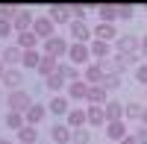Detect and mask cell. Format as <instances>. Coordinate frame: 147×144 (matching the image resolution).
<instances>
[{
    "label": "cell",
    "instance_id": "8992f818",
    "mask_svg": "<svg viewBox=\"0 0 147 144\" xmlns=\"http://www.w3.org/2000/svg\"><path fill=\"white\" fill-rule=\"evenodd\" d=\"M68 41L62 38V35H53V38H47L44 41V56H53V59H59V56H68Z\"/></svg>",
    "mask_w": 147,
    "mask_h": 144
},
{
    "label": "cell",
    "instance_id": "3957f363",
    "mask_svg": "<svg viewBox=\"0 0 147 144\" xmlns=\"http://www.w3.org/2000/svg\"><path fill=\"white\" fill-rule=\"evenodd\" d=\"M115 53H124V56L141 53V38H138V35H132V32H121L118 41H115Z\"/></svg>",
    "mask_w": 147,
    "mask_h": 144
},
{
    "label": "cell",
    "instance_id": "bcb514c9",
    "mask_svg": "<svg viewBox=\"0 0 147 144\" xmlns=\"http://www.w3.org/2000/svg\"><path fill=\"white\" fill-rule=\"evenodd\" d=\"M0 53H3V50H0Z\"/></svg>",
    "mask_w": 147,
    "mask_h": 144
},
{
    "label": "cell",
    "instance_id": "83f0119b",
    "mask_svg": "<svg viewBox=\"0 0 147 144\" xmlns=\"http://www.w3.org/2000/svg\"><path fill=\"white\" fill-rule=\"evenodd\" d=\"M18 141L21 144H38V127H24V129H18Z\"/></svg>",
    "mask_w": 147,
    "mask_h": 144
},
{
    "label": "cell",
    "instance_id": "d6a6232c",
    "mask_svg": "<svg viewBox=\"0 0 147 144\" xmlns=\"http://www.w3.org/2000/svg\"><path fill=\"white\" fill-rule=\"evenodd\" d=\"M103 88H106V91L121 88V74H106V77H103Z\"/></svg>",
    "mask_w": 147,
    "mask_h": 144
},
{
    "label": "cell",
    "instance_id": "e0dca14e",
    "mask_svg": "<svg viewBox=\"0 0 147 144\" xmlns=\"http://www.w3.org/2000/svg\"><path fill=\"white\" fill-rule=\"evenodd\" d=\"M88 50H91V59H97V62H106V59H112V53H115V50H112V44L97 41V38L88 44Z\"/></svg>",
    "mask_w": 147,
    "mask_h": 144
},
{
    "label": "cell",
    "instance_id": "f35d334b",
    "mask_svg": "<svg viewBox=\"0 0 147 144\" xmlns=\"http://www.w3.org/2000/svg\"><path fill=\"white\" fill-rule=\"evenodd\" d=\"M141 56H147V32L141 35Z\"/></svg>",
    "mask_w": 147,
    "mask_h": 144
},
{
    "label": "cell",
    "instance_id": "f6af8a7d",
    "mask_svg": "<svg viewBox=\"0 0 147 144\" xmlns=\"http://www.w3.org/2000/svg\"><path fill=\"white\" fill-rule=\"evenodd\" d=\"M144 97H147V88H144Z\"/></svg>",
    "mask_w": 147,
    "mask_h": 144
},
{
    "label": "cell",
    "instance_id": "ffe728a7",
    "mask_svg": "<svg viewBox=\"0 0 147 144\" xmlns=\"http://www.w3.org/2000/svg\"><path fill=\"white\" fill-rule=\"evenodd\" d=\"M65 124H68L71 129H82V127H88V121H85V109L74 106V109L68 112V118H65Z\"/></svg>",
    "mask_w": 147,
    "mask_h": 144
},
{
    "label": "cell",
    "instance_id": "44dd1931",
    "mask_svg": "<svg viewBox=\"0 0 147 144\" xmlns=\"http://www.w3.org/2000/svg\"><path fill=\"white\" fill-rule=\"evenodd\" d=\"M56 71H59V59H53V56H41V62H38V77L50 79Z\"/></svg>",
    "mask_w": 147,
    "mask_h": 144
},
{
    "label": "cell",
    "instance_id": "cb8c5ba5",
    "mask_svg": "<svg viewBox=\"0 0 147 144\" xmlns=\"http://www.w3.org/2000/svg\"><path fill=\"white\" fill-rule=\"evenodd\" d=\"M21 50H38V35H35L32 30L30 32H18V41H15Z\"/></svg>",
    "mask_w": 147,
    "mask_h": 144
},
{
    "label": "cell",
    "instance_id": "52a82bcc",
    "mask_svg": "<svg viewBox=\"0 0 147 144\" xmlns=\"http://www.w3.org/2000/svg\"><path fill=\"white\" fill-rule=\"evenodd\" d=\"M47 18H50L53 24H59V27H68V24L74 21V15H71V6H59V3L47 6Z\"/></svg>",
    "mask_w": 147,
    "mask_h": 144
},
{
    "label": "cell",
    "instance_id": "1f68e13d",
    "mask_svg": "<svg viewBox=\"0 0 147 144\" xmlns=\"http://www.w3.org/2000/svg\"><path fill=\"white\" fill-rule=\"evenodd\" d=\"M71 144H91V133H88V127L74 129V133H71Z\"/></svg>",
    "mask_w": 147,
    "mask_h": 144
},
{
    "label": "cell",
    "instance_id": "836d02e7",
    "mask_svg": "<svg viewBox=\"0 0 147 144\" xmlns=\"http://www.w3.org/2000/svg\"><path fill=\"white\" fill-rule=\"evenodd\" d=\"M118 18L121 21H132V18H136V6H129V3L118 6Z\"/></svg>",
    "mask_w": 147,
    "mask_h": 144
},
{
    "label": "cell",
    "instance_id": "ac0fdd59",
    "mask_svg": "<svg viewBox=\"0 0 147 144\" xmlns=\"http://www.w3.org/2000/svg\"><path fill=\"white\" fill-rule=\"evenodd\" d=\"M82 77H85V82H88V85H103V77H106V71H103L100 65H97V62H91V65H85Z\"/></svg>",
    "mask_w": 147,
    "mask_h": 144
},
{
    "label": "cell",
    "instance_id": "ba28073f",
    "mask_svg": "<svg viewBox=\"0 0 147 144\" xmlns=\"http://www.w3.org/2000/svg\"><path fill=\"white\" fill-rule=\"evenodd\" d=\"M103 129H106V141H112V144H121V141L129 135V129H127L124 121H109Z\"/></svg>",
    "mask_w": 147,
    "mask_h": 144
},
{
    "label": "cell",
    "instance_id": "4dcf8cb0",
    "mask_svg": "<svg viewBox=\"0 0 147 144\" xmlns=\"http://www.w3.org/2000/svg\"><path fill=\"white\" fill-rule=\"evenodd\" d=\"M141 112H144V106L141 103H124V118H129V121H141Z\"/></svg>",
    "mask_w": 147,
    "mask_h": 144
},
{
    "label": "cell",
    "instance_id": "6da1fadb",
    "mask_svg": "<svg viewBox=\"0 0 147 144\" xmlns=\"http://www.w3.org/2000/svg\"><path fill=\"white\" fill-rule=\"evenodd\" d=\"M35 100H32V94L27 91V88H18V91H12L9 97H6V106H9V112H27L30 106H32Z\"/></svg>",
    "mask_w": 147,
    "mask_h": 144
},
{
    "label": "cell",
    "instance_id": "9c48e42d",
    "mask_svg": "<svg viewBox=\"0 0 147 144\" xmlns=\"http://www.w3.org/2000/svg\"><path fill=\"white\" fill-rule=\"evenodd\" d=\"M91 32H94V38H97V41H106V44L118 41V35H121V32L115 30V24H100V21L91 27Z\"/></svg>",
    "mask_w": 147,
    "mask_h": 144
},
{
    "label": "cell",
    "instance_id": "8d00e7d4",
    "mask_svg": "<svg viewBox=\"0 0 147 144\" xmlns=\"http://www.w3.org/2000/svg\"><path fill=\"white\" fill-rule=\"evenodd\" d=\"M12 32H15V27H12V21H3V18H0V38H9Z\"/></svg>",
    "mask_w": 147,
    "mask_h": 144
},
{
    "label": "cell",
    "instance_id": "d590c367",
    "mask_svg": "<svg viewBox=\"0 0 147 144\" xmlns=\"http://www.w3.org/2000/svg\"><path fill=\"white\" fill-rule=\"evenodd\" d=\"M132 77H136V82H141V85L147 88V62H144V65H138L136 71H132Z\"/></svg>",
    "mask_w": 147,
    "mask_h": 144
},
{
    "label": "cell",
    "instance_id": "4316f807",
    "mask_svg": "<svg viewBox=\"0 0 147 144\" xmlns=\"http://www.w3.org/2000/svg\"><path fill=\"white\" fill-rule=\"evenodd\" d=\"M3 124H6L9 129H15V133H18V129H24V127H27V118H24L21 112H6Z\"/></svg>",
    "mask_w": 147,
    "mask_h": 144
},
{
    "label": "cell",
    "instance_id": "603a6c76",
    "mask_svg": "<svg viewBox=\"0 0 147 144\" xmlns=\"http://www.w3.org/2000/svg\"><path fill=\"white\" fill-rule=\"evenodd\" d=\"M103 112H106V124L109 121H124V103H118V100H109L103 106Z\"/></svg>",
    "mask_w": 147,
    "mask_h": 144
},
{
    "label": "cell",
    "instance_id": "ee69618b",
    "mask_svg": "<svg viewBox=\"0 0 147 144\" xmlns=\"http://www.w3.org/2000/svg\"><path fill=\"white\" fill-rule=\"evenodd\" d=\"M103 144H112V141H103Z\"/></svg>",
    "mask_w": 147,
    "mask_h": 144
},
{
    "label": "cell",
    "instance_id": "e575fe53",
    "mask_svg": "<svg viewBox=\"0 0 147 144\" xmlns=\"http://www.w3.org/2000/svg\"><path fill=\"white\" fill-rule=\"evenodd\" d=\"M18 12H21V6H0V18L3 21H15Z\"/></svg>",
    "mask_w": 147,
    "mask_h": 144
},
{
    "label": "cell",
    "instance_id": "d4e9b609",
    "mask_svg": "<svg viewBox=\"0 0 147 144\" xmlns=\"http://www.w3.org/2000/svg\"><path fill=\"white\" fill-rule=\"evenodd\" d=\"M97 18H100V24H115L118 21V6H112V3L97 6Z\"/></svg>",
    "mask_w": 147,
    "mask_h": 144
},
{
    "label": "cell",
    "instance_id": "4fadbf2b",
    "mask_svg": "<svg viewBox=\"0 0 147 144\" xmlns=\"http://www.w3.org/2000/svg\"><path fill=\"white\" fill-rule=\"evenodd\" d=\"M0 62H3L6 68L21 65V62H24V50H21L18 44H9V47H3V53H0Z\"/></svg>",
    "mask_w": 147,
    "mask_h": 144
},
{
    "label": "cell",
    "instance_id": "7c38bea8",
    "mask_svg": "<svg viewBox=\"0 0 147 144\" xmlns=\"http://www.w3.org/2000/svg\"><path fill=\"white\" fill-rule=\"evenodd\" d=\"M21 82H24V74H21V71H18V68H6V74H3V79H0V85L12 94V91L21 88Z\"/></svg>",
    "mask_w": 147,
    "mask_h": 144
},
{
    "label": "cell",
    "instance_id": "74e56055",
    "mask_svg": "<svg viewBox=\"0 0 147 144\" xmlns=\"http://www.w3.org/2000/svg\"><path fill=\"white\" fill-rule=\"evenodd\" d=\"M132 135H136V141H138V144H147V127H138Z\"/></svg>",
    "mask_w": 147,
    "mask_h": 144
},
{
    "label": "cell",
    "instance_id": "277c9868",
    "mask_svg": "<svg viewBox=\"0 0 147 144\" xmlns=\"http://www.w3.org/2000/svg\"><path fill=\"white\" fill-rule=\"evenodd\" d=\"M68 112H71V100H68V94H53L50 103H47V115L68 118Z\"/></svg>",
    "mask_w": 147,
    "mask_h": 144
},
{
    "label": "cell",
    "instance_id": "484cf974",
    "mask_svg": "<svg viewBox=\"0 0 147 144\" xmlns=\"http://www.w3.org/2000/svg\"><path fill=\"white\" fill-rule=\"evenodd\" d=\"M65 85H68V79L59 74V71H56L50 79H44V88H47V91H53V94H62V88H65Z\"/></svg>",
    "mask_w": 147,
    "mask_h": 144
},
{
    "label": "cell",
    "instance_id": "f546056e",
    "mask_svg": "<svg viewBox=\"0 0 147 144\" xmlns=\"http://www.w3.org/2000/svg\"><path fill=\"white\" fill-rule=\"evenodd\" d=\"M41 56L44 53H38V50H24V68H32V71H38V62H41Z\"/></svg>",
    "mask_w": 147,
    "mask_h": 144
},
{
    "label": "cell",
    "instance_id": "5b68a950",
    "mask_svg": "<svg viewBox=\"0 0 147 144\" xmlns=\"http://www.w3.org/2000/svg\"><path fill=\"white\" fill-rule=\"evenodd\" d=\"M32 32L38 35V41H47V38H53V35H56V24L47 18V15H41V18H35Z\"/></svg>",
    "mask_w": 147,
    "mask_h": 144
},
{
    "label": "cell",
    "instance_id": "7402d4cb",
    "mask_svg": "<svg viewBox=\"0 0 147 144\" xmlns=\"http://www.w3.org/2000/svg\"><path fill=\"white\" fill-rule=\"evenodd\" d=\"M85 103L88 106H106V88L103 85H88V97H85Z\"/></svg>",
    "mask_w": 147,
    "mask_h": 144
},
{
    "label": "cell",
    "instance_id": "30bf717a",
    "mask_svg": "<svg viewBox=\"0 0 147 144\" xmlns=\"http://www.w3.org/2000/svg\"><path fill=\"white\" fill-rule=\"evenodd\" d=\"M68 30H71V35H74V41H80V44H91V27L85 21H71L68 24Z\"/></svg>",
    "mask_w": 147,
    "mask_h": 144
},
{
    "label": "cell",
    "instance_id": "9a60e30c",
    "mask_svg": "<svg viewBox=\"0 0 147 144\" xmlns=\"http://www.w3.org/2000/svg\"><path fill=\"white\" fill-rule=\"evenodd\" d=\"M88 97V82L85 79H77V82H68V100L71 103H80Z\"/></svg>",
    "mask_w": 147,
    "mask_h": 144
},
{
    "label": "cell",
    "instance_id": "7bdbcfd3",
    "mask_svg": "<svg viewBox=\"0 0 147 144\" xmlns=\"http://www.w3.org/2000/svg\"><path fill=\"white\" fill-rule=\"evenodd\" d=\"M0 144H12V138H0Z\"/></svg>",
    "mask_w": 147,
    "mask_h": 144
},
{
    "label": "cell",
    "instance_id": "60d3db41",
    "mask_svg": "<svg viewBox=\"0 0 147 144\" xmlns=\"http://www.w3.org/2000/svg\"><path fill=\"white\" fill-rule=\"evenodd\" d=\"M141 127H147V106H144V112H141V121H138Z\"/></svg>",
    "mask_w": 147,
    "mask_h": 144
},
{
    "label": "cell",
    "instance_id": "8fae6325",
    "mask_svg": "<svg viewBox=\"0 0 147 144\" xmlns=\"http://www.w3.org/2000/svg\"><path fill=\"white\" fill-rule=\"evenodd\" d=\"M24 118H27V127H38V124L44 121V118H47V106L35 100V103L30 106V109L24 112Z\"/></svg>",
    "mask_w": 147,
    "mask_h": 144
},
{
    "label": "cell",
    "instance_id": "f1b7e54d",
    "mask_svg": "<svg viewBox=\"0 0 147 144\" xmlns=\"http://www.w3.org/2000/svg\"><path fill=\"white\" fill-rule=\"evenodd\" d=\"M59 74H62L68 82H77V79H82V74H80V68H74L71 62H59Z\"/></svg>",
    "mask_w": 147,
    "mask_h": 144
},
{
    "label": "cell",
    "instance_id": "7a4b0ae2",
    "mask_svg": "<svg viewBox=\"0 0 147 144\" xmlns=\"http://www.w3.org/2000/svg\"><path fill=\"white\" fill-rule=\"evenodd\" d=\"M91 59V50H88V44H80V41H71V47H68V62L74 65V68H85V65H91L88 62Z\"/></svg>",
    "mask_w": 147,
    "mask_h": 144
},
{
    "label": "cell",
    "instance_id": "ab89813d",
    "mask_svg": "<svg viewBox=\"0 0 147 144\" xmlns=\"http://www.w3.org/2000/svg\"><path fill=\"white\" fill-rule=\"evenodd\" d=\"M121 144H138V141H136V135H132V133H129V135H127L124 141H121Z\"/></svg>",
    "mask_w": 147,
    "mask_h": 144
},
{
    "label": "cell",
    "instance_id": "b9f144b4",
    "mask_svg": "<svg viewBox=\"0 0 147 144\" xmlns=\"http://www.w3.org/2000/svg\"><path fill=\"white\" fill-rule=\"evenodd\" d=\"M3 74H6V65H3V62H0V79H3Z\"/></svg>",
    "mask_w": 147,
    "mask_h": 144
},
{
    "label": "cell",
    "instance_id": "d6986e66",
    "mask_svg": "<svg viewBox=\"0 0 147 144\" xmlns=\"http://www.w3.org/2000/svg\"><path fill=\"white\" fill-rule=\"evenodd\" d=\"M85 121H88V127H106L103 106H85Z\"/></svg>",
    "mask_w": 147,
    "mask_h": 144
},
{
    "label": "cell",
    "instance_id": "2e32d148",
    "mask_svg": "<svg viewBox=\"0 0 147 144\" xmlns=\"http://www.w3.org/2000/svg\"><path fill=\"white\" fill-rule=\"evenodd\" d=\"M71 133H74V129H71L68 124H59V121H56V124L50 127V141H53V144H71Z\"/></svg>",
    "mask_w": 147,
    "mask_h": 144
},
{
    "label": "cell",
    "instance_id": "5bb4252c",
    "mask_svg": "<svg viewBox=\"0 0 147 144\" xmlns=\"http://www.w3.org/2000/svg\"><path fill=\"white\" fill-rule=\"evenodd\" d=\"M32 24H35V15H32L30 9H21L18 15H15V21H12V27H15V32H30Z\"/></svg>",
    "mask_w": 147,
    "mask_h": 144
}]
</instances>
